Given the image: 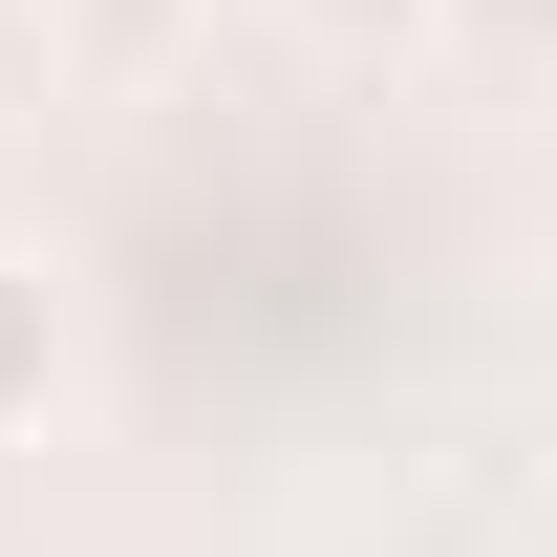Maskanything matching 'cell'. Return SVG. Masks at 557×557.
Segmentation results:
<instances>
[{
    "label": "cell",
    "instance_id": "obj_1",
    "mask_svg": "<svg viewBox=\"0 0 557 557\" xmlns=\"http://www.w3.org/2000/svg\"><path fill=\"white\" fill-rule=\"evenodd\" d=\"M44 408H65V300L0 258V429H44Z\"/></svg>",
    "mask_w": 557,
    "mask_h": 557
},
{
    "label": "cell",
    "instance_id": "obj_2",
    "mask_svg": "<svg viewBox=\"0 0 557 557\" xmlns=\"http://www.w3.org/2000/svg\"><path fill=\"white\" fill-rule=\"evenodd\" d=\"M515 557H557V472H536V515H515Z\"/></svg>",
    "mask_w": 557,
    "mask_h": 557
}]
</instances>
